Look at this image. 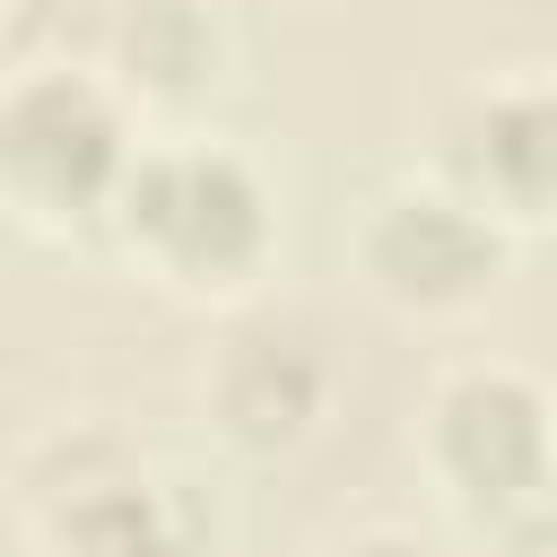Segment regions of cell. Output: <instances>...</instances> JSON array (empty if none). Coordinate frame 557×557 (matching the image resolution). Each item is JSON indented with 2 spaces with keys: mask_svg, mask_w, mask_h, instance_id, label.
I'll use <instances>...</instances> for the list:
<instances>
[{
  "mask_svg": "<svg viewBox=\"0 0 557 557\" xmlns=\"http://www.w3.org/2000/svg\"><path fill=\"white\" fill-rule=\"evenodd\" d=\"M104 244L174 305L191 313H244L270 296L278 252H287V209H278V174L218 122H174L148 131Z\"/></svg>",
  "mask_w": 557,
  "mask_h": 557,
  "instance_id": "6da1fadb",
  "label": "cell"
},
{
  "mask_svg": "<svg viewBox=\"0 0 557 557\" xmlns=\"http://www.w3.org/2000/svg\"><path fill=\"white\" fill-rule=\"evenodd\" d=\"M9 522L26 557H218L209 487L113 409L35 418L9 444Z\"/></svg>",
  "mask_w": 557,
  "mask_h": 557,
  "instance_id": "7a4b0ae2",
  "label": "cell"
},
{
  "mask_svg": "<svg viewBox=\"0 0 557 557\" xmlns=\"http://www.w3.org/2000/svg\"><path fill=\"white\" fill-rule=\"evenodd\" d=\"M148 122L78 52H0V226L96 244Z\"/></svg>",
  "mask_w": 557,
  "mask_h": 557,
  "instance_id": "3957f363",
  "label": "cell"
},
{
  "mask_svg": "<svg viewBox=\"0 0 557 557\" xmlns=\"http://www.w3.org/2000/svg\"><path fill=\"white\" fill-rule=\"evenodd\" d=\"M409 453L426 487L470 522H505L540 496H557V392L522 357H453L426 374Z\"/></svg>",
  "mask_w": 557,
  "mask_h": 557,
  "instance_id": "277c9868",
  "label": "cell"
},
{
  "mask_svg": "<svg viewBox=\"0 0 557 557\" xmlns=\"http://www.w3.org/2000/svg\"><path fill=\"white\" fill-rule=\"evenodd\" d=\"M513 235L461 200L444 174L409 165L392 183H374L348 218V278L374 313L392 322H418V331H444V322H470L505 278H513Z\"/></svg>",
  "mask_w": 557,
  "mask_h": 557,
  "instance_id": "5b68a950",
  "label": "cell"
},
{
  "mask_svg": "<svg viewBox=\"0 0 557 557\" xmlns=\"http://www.w3.org/2000/svg\"><path fill=\"white\" fill-rule=\"evenodd\" d=\"M191 409L235 461H296L339 418V357L305 322H278L270 305H244L200 348Z\"/></svg>",
  "mask_w": 557,
  "mask_h": 557,
  "instance_id": "8992f818",
  "label": "cell"
},
{
  "mask_svg": "<svg viewBox=\"0 0 557 557\" xmlns=\"http://www.w3.org/2000/svg\"><path fill=\"white\" fill-rule=\"evenodd\" d=\"M426 174H444L461 200H479L513 244L557 226V70L513 61L479 70L435 104Z\"/></svg>",
  "mask_w": 557,
  "mask_h": 557,
  "instance_id": "52a82bcc",
  "label": "cell"
},
{
  "mask_svg": "<svg viewBox=\"0 0 557 557\" xmlns=\"http://www.w3.org/2000/svg\"><path fill=\"white\" fill-rule=\"evenodd\" d=\"M235 17L226 0H96L87 61L122 87V104L148 131L209 122V104L235 87Z\"/></svg>",
  "mask_w": 557,
  "mask_h": 557,
  "instance_id": "ba28073f",
  "label": "cell"
},
{
  "mask_svg": "<svg viewBox=\"0 0 557 557\" xmlns=\"http://www.w3.org/2000/svg\"><path fill=\"white\" fill-rule=\"evenodd\" d=\"M313 557H453V548H444L435 531L400 522V513H366V522L322 531V540H313Z\"/></svg>",
  "mask_w": 557,
  "mask_h": 557,
  "instance_id": "9c48e42d",
  "label": "cell"
},
{
  "mask_svg": "<svg viewBox=\"0 0 557 557\" xmlns=\"http://www.w3.org/2000/svg\"><path fill=\"white\" fill-rule=\"evenodd\" d=\"M479 540H487V557H557V496H540V505L487 522Z\"/></svg>",
  "mask_w": 557,
  "mask_h": 557,
  "instance_id": "30bf717a",
  "label": "cell"
},
{
  "mask_svg": "<svg viewBox=\"0 0 557 557\" xmlns=\"http://www.w3.org/2000/svg\"><path fill=\"white\" fill-rule=\"evenodd\" d=\"M0 9H9V0H0Z\"/></svg>",
  "mask_w": 557,
  "mask_h": 557,
  "instance_id": "8fae6325",
  "label": "cell"
}]
</instances>
